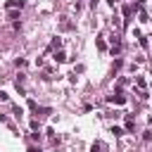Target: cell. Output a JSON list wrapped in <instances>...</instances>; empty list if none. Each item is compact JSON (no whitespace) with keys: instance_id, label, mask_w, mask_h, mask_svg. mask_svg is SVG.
<instances>
[{"instance_id":"8992f818","label":"cell","mask_w":152,"mask_h":152,"mask_svg":"<svg viewBox=\"0 0 152 152\" xmlns=\"http://www.w3.org/2000/svg\"><path fill=\"white\" fill-rule=\"evenodd\" d=\"M145 5V0H136V7H143Z\"/></svg>"},{"instance_id":"5b68a950","label":"cell","mask_w":152,"mask_h":152,"mask_svg":"<svg viewBox=\"0 0 152 152\" xmlns=\"http://www.w3.org/2000/svg\"><path fill=\"white\" fill-rule=\"evenodd\" d=\"M112 133H114V136H124V131H121L119 126H114V128H112Z\"/></svg>"},{"instance_id":"6da1fadb","label":"cell","mask_w":152,"mask_h":152,"mask_svg":"<svg viewBox=\"0 0 152 152\" xmlns=\"http://www.w3.org/2000/svg\"><path fill=\"white\" fill-rule=\"evenodd\" d=\"M109 102H117V105H124V102H126V98H124V95H109Z\"/></svg>"},{"instance_id":"52a82bcc","label":"cell","mask_w":152,"mask_h":152,"mask_svg":"<svg viewBox=\"0 0 152 152\" xmlns=\"http://www.w3.org/2000/svg\"><path fill=\"white\" fill-rule=\"evenodd\" d=\"M29 152H41V150H38V147H29Z\"/></svg>"},{"instance_id":"277c9868","label":"cell","mask_w":152,"mask_h":152,"mask_svg":"<svg viewBox=\"0 0 152 152\" xmlns=\"http://www.w3.org/2000/svg\"><path fill=\"white\" fill-rule=\"evenodd\" d=\"M90 150H93V152H102V150H105V145H102V143H93V147H90Z\"/></svg>"},{"instance_id":"7a4b0ae2","label":"cell","mask_w":152,"mask_h":152,"mask_svg":"<svg viewBox=\"0 0 152 152\" xmlns=\"http://www.w3.org/2000/svg\"><path fill=\"white\" fill-rule=\"evenodd\" d=\"M24 3H22V0H7V7L12 10V7H22Z\"/></svg>"},{"instance_id":"3957f363","label":"cell","mask_w":152,"mask_h":152,"mask_svg":"<svg viewBox=\"0 0 152 152\" xmlns=\"http://www.w3.org/2000/svg\"><path fill=\"white\" fill-rule=\"evenodd\" d=\"M55 60H57V62H64V60H67V55H64L62 50H57V52H55Z\"/></svg>"}]
</instances>
